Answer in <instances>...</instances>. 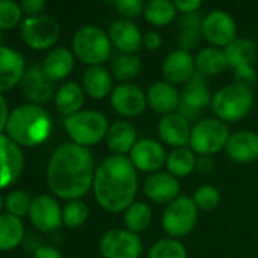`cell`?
I'll return each instance as SVG.
<instances>
[{"label":"cell","instance_id":"1","mask_svg":"<svg viewBox=\"0 0 258 258\" xmlns=\"http://www.w3.org/2000/svg\"><path fill=\"white\" fill-rule=\"evenodd\" d=\"M96 163L88 148L75 143L58 146L49 158L46 181L55 198L64 201L82 199L91 188Z\"/></svg>","mask_w":258,"mask_h":258},{"label":"cell","instance_id":"2","mask_svg":"<svg viewBox=\"0 0 258 258\" xmlns=\"http://www.w3.org/2000/svg\"><path fill=\"white\" fill-rule=\"evenodd\" d=\"M139 185V172L127 155H109L97 164L91 191L102 210L117 214L136 202Z\"/></svg>","mask_w":258,"mask_h":258},{"label":"cell","instance_id":"3","mask_svg":"<svg viewBox=\"0 0 258 258\" xmlns=\"http://www.w3.org/2000/svg\"><path fill=\"white\" fill-rule=\"evenodd\" d=\"M52 117L43 105L22 103L11 109L5 134L20 148H37L52 134Z\"/></svg>","mask_w":258,"mask_h":258},{"label":"cell","instance_id":"4","mask_svg":"<svg viewBox=\"0 0 258 258\" xmlns=\"http://www.w3.org/2000/svg\"><path fill=\"white\" fill-rule=\"evenodd\" d=\"M253 106V93L249 85L232 82L219 88L211 99V111L214 117L225 123L240 121L249 115Z\"/></svg>","mask_w":258,"mask_h":258},{"label":"cell","instance_id":"5","mask_svg":"<svg viewBox=\"0 0 258 258\" xmlns=\"http://www.w3.org/2000/svg\"><path fill=\"white\" fill-rule=\"evenodd\" d=\"M108 127L106 115L97 109H82L64 118V129L70 142L88 149L105 142Z\"/></svg>","mask_w":258,"mask_h":258},{"label":"cell","instance_id":"6","mask_svg":"<svg viewBox=\"0 0 258 258\" xmlns=\"http://www.w3.org/2000/svg\"><path fill=\"white\" fill-rule=\"evenodd\" d=\"M111 40L108 31L96 25H84L73 34L72 38V52L75 58L90 66H103L111 56Z\"/></svg>","mask_w":258,"mask_h":258},{"label":"cell","instance_id":"7","mask_svg":"<svg viewBox=\"0 0 258 258\" xmlns=\"http://www.w3.org/2000/svg\"><path fill=\"white\" fill-rule=\"evenodd\" d=\"M231 131L228 123L217 117H207L198 120L191 126L188 148L199 157H213L225 151Z\"/></svg>","mask_w":258,"mask_h":258},{"label":"cell","instance_id":"8","mask_svg":"<svg viewBox=\"0 0 258 258\" xmlns=\"http://www.w3.org/2000/svg\"><path fill=\"white\" fill-rule=\"evenodd\" d=\"M199 208L191 196L179 195L175 201L167 204L161 214V226L167 237L182 238L193 232L198 225Z\"/></svg>","mask_w":258,"mask_h":258},{"label":"cell","instance_id":"9","mask_svg":"<svg viewBox=\"0 0 258 258\" xmlns=\"http://www.w3.org/2000/svg\"><path fill=\"white\" fill-rule=\"evenodd\" d=\"M22 41L32 50L43 52L56 47L61 37V26L52 16L41 14L35 17H25L19 26Z\"/></svg>","mask_w":258,"mask_h":258},{"label":"cell","instance_id":"10","mask_svg":"<svg viewBox=\"0 0 258 258\" xmlns=\"http://www.w3.org/2000/svg\"><path fill=\"white\" fill-rule=\"evenodd\" d=\"M145 246L140 234L126 228H112L102 234L99 253L102 258H140Z\"/></svg>","mask_w":258,"mask_h":258},{"label":"cell","instance_id":"11","mask_svg":"<svg viewBox=\"0 0 258 258\" xmlns=\"http://www.w3.org/2000/svg\"><path fill=\"white\" fill-rule=\"evenodd\" d=\"M111 108L126 120H131L145 114L148 108L146 91L133 82H121L114 87L109 96Z\"/></svg>","mask_w":258,"mask_h":258},{"label":"cell","instance_id":"12","mask_svg":"<svg viewBox=\"0 0 258 258\" xmlns=\"http://www.w3.org/2000/svg\"><path fill=\"white\" fill-rule=\"evenodd\" d=\"M28 219L37 231L53 232L62 225V207L53 195H37L32 199Z\"/></svg>","mask_w":258,"mask_h":258},{"label":"cell","instance_id":"13","mask_svg":"<svg viewBox=\"0 0 258 258\" xmlns=\"http://www.w3.org/2000/svg\"><path fill=\"white\" fill-rule=\"evenodd\" d=\"M211 99L213 94L208 88L207 78L196 72L181 91V105L178 112H181L188 120H193L211 105Z\"/></svg>","mask_w":258,"mask_h":258},{"label":"cell","instance_id":"14","mask_svg":"<svg viewBox=\"0 0 258 258\" xmlns=\"http://www.w3.org/2000/svg\"><path fill=\"white\" fill-rule=\"evenodd\" d=\"M137 172L151 175L154 172L163 170L166 166L167 151L160 140L155 139H139L136 146L127 154Z\"/></svg>","mask_w":258,"mask_h":258},{"label":"cell","instance_id":"15","mask_svg":"<svg viewBox=\"0 0 258 258\" xmlns=\"http://www.w3.org/2000/svg\"><path fill=\"white\" fill-rule=\"evenodd\" d=\"M25 170L23 149L7 134H0V190L14 185Z\"/></svg>","mask_w":258,"mask_h":258},{"label":"cell","instance_id":"16","mask_svg":"<svg viewBox=\"0 0 258 258\" xmlns=\"http://www.w3.org/2000/svg\"><path fill=\"white\" fill-rule=\"evenodd\" d=\"M202 37L210 46L225 49L237 38L235 20L225 11H211L202 20Z\"/></svg>","mask_w":258,"mask_h":258},{"label":"cell","instance_id":"17","mask_svg":"<svg viewBox=\"0 0 258 258\" xmlns=\"http://www.w3.org/2000/svg\"><path fill=\"white\" fill-rule=\"evenodd\" d=\"M143 193L148 201L158 205H167L181 195V184L179 179L167 170H158L145 178Z\"/></svg>","mask_w":258,"mask_h":258},{"label":"cell","instance_id":"18","mask_svg":"<svg viewBox=\"0 0 258 258\" xmlns=\"http://www.w3.org/2000/svg\"><path fill=\"white\" fill-rule=\"evenodd\" d=\"M196 73V62L191 52L175 49L166 55L161 64L163 79L172 85H185Z\"/></svg>","mask_w":258,"mask_h":258},{"label":"cell","instance_id":"19","mask_svg":"<svg viewBox=\"0 0 258 258\" xmlns=\"http://www.w3.org/2000/svg\"><path fill=\"white\" fill-rule=\"evenodd\" d=\"M157 133L160 137V142L164 146H169L172 149L175 148H184L190 143V134H191V124L187 117H184L181 112H172L167 115H163L158 121Z\"/></svg>","mask_w":258,"mask_h":258},{"label":"cell","instance_id":"20","mask_svg":"<svg viewBox=\"0 0 258 258\" xmlns=\"http://www.w3.org/2000/svg\"><path fill=\"white\" fill-rule=\"evenodd\" d=\"M55 82H52L41 66H32L26 69V73L20 82V90L22 94L26 97L28 102L37 103V105H44L55 96Z\"/></svg>","mask_w":258,"mask_h":258},{"label":"cell","instance_id":"21","mask_svg":"<svg viewBox=\"0 0 258 258\" xmlns=\"http://www.w3.org/2000/svg\"><path fill=\"white\" fill-rule=\"evenodd\" d=\"M108 35L111 44L120 53L137 55V52H140V49L143 47V34L133 20H126V19L114 20L108 29Z\"/></svg>","mask_w":258,"mask_h":258},{"label":"cell","instance_id":"22","mask_svg":"<svg viewBox=\"0 0 258 258\" xmlns=\"http://www.w3.org/2000/svg\"><path fill=\"white\" fill-rule=\"evenodd\" d=\"M25 56L14 47H0V93L10 91L20 85L26 73Z\"/></svg>","mask_w":258,"mask_h":258},{"label":"cell","instance_id":"23","mask_svg":"<svg viewBox=\"0 0 258 258\" xmlns=\"http://www.w3.org/2000/svg\"><path fill=\"white\" fill-rule=\"evenodd\" d=\"M226 157L237 164H250L258 160V134L249 129L231 133L225 148Z\"/></svg>","mask_w":258,"mask_h":258},{"label":"cell","instance_id":"24","mask_svg":"<svg viewBox=\"0 0 258 258\" xmlns=\"http://www.w3.org/2000/svg\"><path fill=\"white\" fill-rule=\"evenodd\" d=\"M137 142L139 131L131 120L120 118L109 123L105 143L112 155H127Z\"/></svg>","mask_w":258,"mask_h":258},{"label":"cell","instance_id":"25","mask_svg":"<svg viewBox=\"0 0 258 258\" xmlns=\"http://www.w3.org/2000/svg\"><path fill=\"white\" fill-rule=\"evenodd\" d=\"M146 97L148 106L161 117L176 112L181 105V91L176 88V85H172L164 79L154 82L148 88Z\"/></svg>","mask_w":258,"mask_h":258},{"label":"cell","instance_id":"26","mask_svg":"<svg viewBox=\"0 0 258 258\" xmlns=\"http://www.w3.org/2000/svg\"><path fill=\"white\" fill-rule=\"evenodd\" d=\"M114 76L103 66H90L84 70L81 85L85 94L94 100L109 97L114 90Z\"/></svg>","mask_w":258,"mask_h":258},{"label":"cell","instance_id":"27","mask_svg":"<svg viewBox=\"0 0 258 258\" xmlns=\"http://www.w3.org/2000/svg\"><path fill=\"white\" fill-rule=\"evenodd\" d=\"M76 58L72 52V49H67L64 46H56L52 50H49L41 62V67L46 73V76L52 82H59L67 79L73 69H75Z\"/></svg>","mask_w":258,"mask_h":258},{"label":"cell","instance_id":"28","mask_svg":"<svg viewBox=\"0 0 258 258\" xmlns=\"http://www.w3.org/2000/svg\"><path fill=\"white\" fill-rule=\"evenodd\" d=\"M85 97L87 94L79 82L67 81L56 88L55 96H53V103L59 114H62L64 117H69L82 111Z\"/></svg>","mask_w":258,"mask_h":258},{"label":"cell","instance_id":"29","mask_svg":"<svg viewBox=\"0 0 258 258\" xmlns=\"http://www.w3.org/2000/svg\"><path fill=\"white\" fill-rule=\"evenodd\" d=\"M26 235L23 220L8 213L0 214V252H10L19 247Z\"/></svg>","mask_w":258,"mask_h":258},{"label":"cell","instance_id":"30","mask_svg":"<svg viewBox=\"0 0 258 258\" xmlns=\"http://www.w3.org/2000/svg\"><path fill=\"white\" fill-rule=\"evenodd\" d=\"M195 62L196 72L204 75L205 78L217 76L229 67L225 50L214 46H207L201 49L195 56Z\"/></svg>","mask_w":258,"mask_h":258},{"label":"cell","instance_id":"31","mask_svg":"<svg viewBox=\"0 0 258 258\" xmlns=\"http://www.w3.org/2000/svg\"><path fill=\"white\" fill-rule=\"evenodd\" d=\"M223 50L228 59V66L234 70L253 66L258 53L256 44L252 40L238 38V37L231 44H228Z\"/></svg>","mask_w":258,"mask_h":258},{"label":"cell","instance_id":"32","mask_svg":"<svg viewBox=\"0 0 258 258\" xmlns=\"http://www.w3.org/2000/svg\"><path fill=\"white\" fill-rule=\"evenodd\" d=\"M164 167L169 173H172L178 179L187 178L198 167V155L188 146L170 149V152H167Z\"/></svg>","mask_w":258,"mask_h":258},{"label":"cell","instance_id":"33","mask_svg":"<svg viewBox=\"0 0 258 258\" xmlns=\"http://www.w3.org/2000/svg\"><path fill=\"white\" fill-rule=\"evenodd\" d=\"M154 220L152 208L145 201H136L123 211L124 228L136 234L145 232Z\"/></svg>","mask_w":258,"mask_h":258},{"label":"cell","instance_id":"34","mask_svg":"<svg viewBox=\"0 0 258 258\" xmlns=\"http://www.w3.org/2000/svg\"><path fill=\"white\" fill-rule=\"evenodd\" d=\"M176 13L178 11L172 0H148L143 17L149 25L155 28H164L175 20Z\"/></svg>","mask_w":258,"mask_h":258},{"label":"cell","instance_id":"35","mask_svg":"<svg viewBox=\"0 0 258 258\" xmlns=\"http://www.w3.org/2000/svg\"><path fill=\"white\" fill-rule=\"evenodd\" d=\"M202 20L198 13L182 16L179 20V32H178V46L184 50H191L196 47L202 37Z\"/></svg>","mask_w":258,"mask_h":258},{"label":"cell","instance_id":"36","mask_svg":"<svg viewBox=\"0 0 258 258\" xmlns=\"http://www.w3.org/2000/svg\"><path fill=\"white\" fill-rule=\"evenodd\" d=\"M143 64L140 56L131 53H118L111 64L112 76L121 82H133L142 73Z\"/></svg>","mask_w":258,"mask_h":258},{"label":"cell","instance_id":"37","mask_svg":"<svg viewBox=\"0 0 258 258\" xmlns=\"http://www.w3.org/2000/svg\"><path fill=\"white\" fill-rule=\"evenodd\" d=\"M148 258H188V252L181 240L164 237L149 247Z\"/></svg>","mask_w":258,"mask_h":258},{"label":"cell","instance_id":"38","mask_svg":"<svg viewBox=\"0 0 258 258\" xmlns=\"http://www.w3.org/2000/svg\"><path fill=\"white\" fill-rule=\"evenodd\" d=\"M90 217V208L84 199H73L67 201L62 207V225L67 228L76 229L87 223Z\"/></svg>","mask_w":258,"mask_h":258},{"label":"cell","instance_id":"39","mask_svg":"<svg viewBox=\"0 0 258 258\" xmlns=\"http://www.w3.org/2000/svg\"><path fill=\"white\" fill-rule=\"evenodd\" d=\"M25 19L22 5L16 0H0V31H11L22 25Z\"/></svg>","mask_w":258,"mask_h":258},{"label":"cell","instance_id":"40","mask_svg":"<svg viewBox=\"0 0 258 258\" xmlns=\"http://www.w3.org/2000/svg\"><path fill=\"white\" fill-rule=\"evenodd\" d=\"M32 196L22 188L13 190L8 193V196L5 198V210L8 214H13L16 217H25L29 214L31 205H32Z\"/></svg>","mask_w":258,"mask_h":258},{"label":"cell","instance_id":"41","mask_svg":"<svg viewBox=\"0 0 258 258\" xmlns=\"http://www.w3.org/2000/svg\"><path fill=\"white\" fill-rule=\"evenodd\" d=\"M191 199L195 201L199 211H213L220 205L222 196L217 187L211 184H202L193 191Z\"/></svg>","mask_w":258,"mask_h":258},{"label":"cell","instance_id":"42","mask_svg":"<svg viewBox=\"0 0 258 258\" xmlns=\"http://www.w3.org/2000/svg\"><path fill=\"white\" fill-rule=\"evenodd\" d=\"M112 4L121 19L134 20L145 13L146 2L145 0H112Z\"/></svg>","mask_w":258,"mask_h":258},{"label":"cell","instance_id":"43","mask_svg":"<svg viewBox=\"0 0 258 258\" xmlns=\"http://www.w3.org/2000/svg\"><path fill=\"white\" fill-rule=\"evenodd\" d=\"M20 5L26 17H35V16L44 14L47 0H22Z\"/></svg>","mask_w":258,"mask_h":258},{"label":"cell","instance_id":"44","mask_svg":"<svg viewBox=\"0 0 258 258\" xmlns=\"http://www.w3.org/2000/svg\"><path fill=\"white\" fill-rule=\"evenodd\" d=\"M172 2L178 13H181L182 16H188L196 14L199 11L204 0H172Z\"/></svg>","mask_w":258,"mask_h":258},{"label":"cell","instance_id":"45","mask_svg":"<svg viewBox=\"0 0 258 258\" xmlns=\"http://www.w3.org/2000/svg\"><path fill=\"white\" fill-rule=\"evenodd\" d=\"M163 37L157 31H148L143 34V47L149 52H155L161 47Z\"/></svg>","mask_w":258,"mask_h":258},{"label":"cell","instance_id":"46","mask_svg":"<svg viewBox=\"0 0 258 258\" xmlns=\"http://www.w3.org/2000/svg\"><path fill=\"white\" fill-rule=\"evenodd\" d=\"M32 258H64V255L53 246H47V244H41L34 250V256Z\"/></svg>","mask_w":258,"mask_h":258},{"label":"cell","instance_id":"47","mask_svg":"<svg viewBox=\"0 0 258 258\" xmlns=\"http://www.w3.org/2000/svg\"><path fill=\"white\" fill-rule=\"evenodd\" d=\"M10 106L7 99L4 97V94L0 93V134H5V127L8 123V117H10Z\"/></svg>","mask_w":258,"mask_h":258},{"label":"cell","instance_id":"48","mask_svg":"<svg viewBox=\"0 0 258 258\" xmlns=\"http://www.w3.org/2000/svg\"><path fill=\"white\" fill-rule=\"evenodd\" d=\"M213 169H214V161L211 160V157H198L196 170H199L201 173H210Z\"/></svg>","mask_w":258,"mask_h":258},{"label":"cell","instance_id":"49","mask_svg":"<svg viewBox=\"0 0 258 258\" xmlns=\"http://www.w3.org/2000/svg\"><path fill=\"white\" fill-rule=\"evenodd\" d=\"M5 208V199H4V196L0 195V214H2V210Z\"/></svg>","mask_w":258,"mask_h":258},{"label":"cell","instance_id":"50","mask_svg":"<svg viewBox=\"0 0 258 258\" xmlns=\"http://www.w3.org/2000/svg\"><path fill=\"white\" fill-rule=\"evenodd\" d=\"M4 40H5V38H4V31H0V47L5 46V44H4Z\"/></svg>","mask_w":258,"mask_h":258}]
</instances>
